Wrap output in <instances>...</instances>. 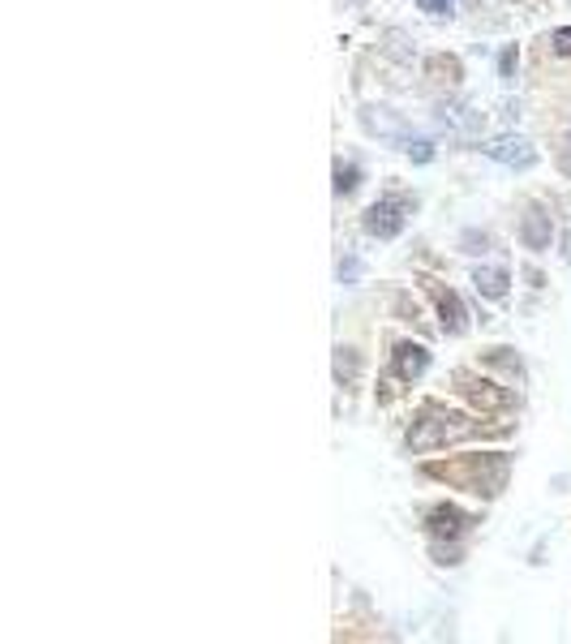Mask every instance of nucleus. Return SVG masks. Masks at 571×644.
Listing matches in <instances>:
<instances>
[{
    "label": "nucleus",
    "instance_id": "obj_1",
    "mask_svg": "<svg viewBox=\"0 0 571 644\" xmlns=\"http://www.w3.org/2000/svg\"><path fill=\"white\" fill-rule=\"evenodd\" d=\"M464 434H469L464 417H451V413L430 408V413H422V422H413L408 447H413V451H430V447H443V443H451V439H464Z\"/></svg>",
    "mask_w": 571,
    "mask_h": 644
},
{
    "label": "nucleus",
    "instance_id": "obj_2",
    "mask_svg": "<svg viewBox=\"0 0 571 644\" xmlns=\"http://www.w3.org/2000/svg\"><path fill=\"white\" fill-rule=\"evenodd\" d=\"M481 150H486L495 164H503V168H533V164H537V147L524 142L520 133H503L495 142H486Z\"/></svg>",
    "mask_w": 571,
    "mask_h": 644
},
{
    "label": "nucleus",
    "instance_id": "obj_3",
    "mask_svg": "<svg viewBox=\"0 0 571 644\" xmlns=\"http://www.w3.org/2000/svg\"><path fill=\"white\" fill-rule=\"evenodd\" d=\"M404 211H408V206H404L399 198L374 202L370 211H366V232H370V237H378V241H391L399 228H404V220H408Z\"/></svg>",
    "mask_w": 571,
    "mask_h": 644
},
{
    "label": "nucleus",
    "instance_id": "obj_4",
    "mask_svg": "<svg viewBox=\"0 0 571 644\" xmlns=\"http://www.w3.org/2000/svg\"><path fill=\"white\" fill-rule=\"evenodd\" d=\"M438 121H443V129H451L455 138H477L481 133V125H486V117H481V108L477 103H443L438 108Z\"/></svg>",
    "mask_w": 571,
    "mask_h": 644
},
{
    "label": "nucleus",
    "instance_id": "obj_5",
    "mask_svg": "<svg viewBox=\"0 0 571 644\" xmlns=\"http://www.w3.org/2000/svg\"><path fill=\"white\" fill-rule=\"evenodd\" d=\"M361 125H366V133H378V138H396V142H404L408 133H404V121H399L391 108H361Z\"/></svg>",
    "mask_w": 571,
    "mask_h": 644
},
{
    "label": "nucleus",
    "instance_id": "obj_6",
    "mask_svg": "<svg viewBox=\"0 0 571 644\" xmlns=\"http://www.w3.org/2000/svg\"><path fill=\"white\" fill-rule=\"evenodd\" d=\"M520 241L528 249H550V215H546V211H537V206H533V211L524 215Z\"/></svg>",
    "mask_w": 571,
    "mask_h": 644
},
{
    "label": "nucleus",
    "instance_id": "obj_7",
    "mask_svg": "<svg viewBox=\"0 0 571 644\" xmlns=\"http://www.w3.org/2000/svg\"><path fill=\"white\" fill-rule=\"evenodd\" d=\"M425 366H430V352H425L422 344H399L396 348V374L399 378H422L425 374Z\"/></svg>",
    "mask_w": 571,
    "mask_h": 644
},
{
    "label": "nucleus",
    "instance_id": "obj_8",
    "mask_svg": "<svg viewBox=\"0 0 571 644\" xmlns=\"http://www.w3.org/2000/svg\"><path fill=\"white\" fill-rule=\"evenodd\" d=\"M472 284H477V293H481V297L503 301V297H507V284H511V279H507V271H503V267H477V271H472Z\"/></svg>",
    "mask_w": 571,
    "mask_h": 644
},
{
    "label": "nucleus",
    "instance_id": "obj_9",
    "mask_svg": "<svg viewBox=\"0 0 571 644\" xmlns=\"http://www.w3.org/2000/svg\"><path fill=\"white\" fill-rule=\"evenodd\" d=\"M464 524H469V516L455 511V507H434V511H430V533H434V537H460Z\"/></svg>",
    "mask_w": 571,
    "mask_h": 644
},
{
    "label": "nucleus",
    "instance_id": "obj_10",
    "mask_svg": "<svg viewBox=\"0 0 571 644\" xmlns=\"http://www.w3.org/2000/svg\"><path fill=\"white\" fill-rule=\"evenodd\" d=\"M438 314H443V331H451V335H460L469 326V314H464L455 293H438Z\"/></svg>",
    "mask_w": 571,
    "mask_h": 644
},
{
    "label": "nucleus",
    "instance_id": "obj_11",
    "mask_svg": "<svg viewBox=\"0 0 571 644\" xmlns=\"http://www.w3.org/2000/svg\"><path fill=\"white\" fill-rule=\"evenodd\" d=\"M464 391L472 396L477 408H507V404H511L507 391H490V382H472V387H464Z\"/></svg>",
    "mask_w": 571,
    "mask_h": 644
},
{
    "label": "nucleus",
    "instance_id": "obj_12",
    "mask_svg": "<svg viewBox=\"0 0 571 644\" xmlns=\"http://www.w3.org/2000/svg\"><path fill=\"white\" fill-rule=\"evenodd\" d=\"M399 150H404L413 164H430V159H434V147H430V138H413V133L399 142Z\"/></svg>",
    "mask_w": 571,
    "mask_h": 644
},
{
    "label": "nucleus",
    "instance_id": "obj_13",
    "mask_svg": "<svg viewBox=\"0 0 571 644\" xmlns=\"http://www.w3.org/2000/svg\"><path fill=\"white\" fill-rule=\"evenodd\" d=\"M382 52H387L391 60H413V48H408V35H404V30H387Z\"/></svg>",
    "mask_w": 571,
    "mask_h": 644
},
{
    "label": "nucleus",
    "instance_id": "obj_14",
    "mask_svg": "<svg viewBox=\"0 0 571 644\" xmlns=\"http://www.w3.org/2000/svg\"><path fill=\"white\" fill-rule=\"evenodd\" d=\"M357 189V168H335V194H352Z\"/></svg>",
    "mask_w": 571,
    "mask_h": 644
},
{
    "label": "nucleus",
    "instance_id": "obj_15",
    "mask_svg": "<svg viewBox=\"0 0 571 644\" xmlns=\"http://www.w3.org/2000/svg\"><path fill=\"white\" fill-rule=\"evenodd\" d=\"M550 48L559 52V56H571V26H563V30L550 35Z\"/></svg>",
    "mask_w": 571,
    "mask_h": 644
},
{
    "label": "nucleus",
    "instance_id": "obj_16",
    "mask_svg": "<svg viewBox=\"0 0 571 644\" xmlns=\"http://www.w3.org/2000/svg\"><path fill=\"white\" fill-rule=\"evenodd\" d=\"M451 4H455V0H417V9H425L430 18H443V13H451Z\"/></svg>",
    "mask_w": 571,
    "mask_h": 644
},
{
    "label": "nucleus",
    "instance_id": "obj_17",
    "mask_svg": "<svg viewBox=\"0 0 571 644\" xmlns=\"http://www.w3.org/2000/svg\"><path fill=\"white\" fill-rule=\"evenodd\" d=\"M498 74H503V82H511V74H516V48H507L498 56Z\"/></svg>",
    "mask_w": 571,
    "mask_h": 644
},
{
    "label": "nucleus",
    "instance_id": "obj_18",
    "mask_svg": "<svg viewBox=\"0 0 571 644\" xmlns=\"http://www.w3.org/2000/svg\"><path fill=\"white\" fill-rule=\"evenodd\" d=\"M335 374H340V378H352V374H357V361H352V357H344V348H340V361H335Z\"/></svg>",
    "mask_w": 571,
    "mask_h": 644
},
{
    "label": "nucleus",
    "instance_id": "obj_19",
    "mask_svg": "<svg viewBox=\"0 0 571 644\" xmlns=\"http://www.w3.org/2000/svg\"><path fill=\"white\" fill-rule=\"evenodd\" d=\"M340 279H344V284H357V258L340 262Z\"/></svg>",
    "mask_w": 571,
    "mask_h": 644
},
{
    "label": "nucleus",
    "instance_id": "obj_20",
    "mask_svg": "<svg viewBox=\"0 0 571 644\" xmlns=\"http://www.w3.org/2000/svg\"><path fill=\"white\" fill-rule=\"evenodd\" d=\"M340 4H344V9H352V4H366V0H340Z\"/></svg>",
    "mask_w": 571,
    "mask_h": 644
}]
</instances>
